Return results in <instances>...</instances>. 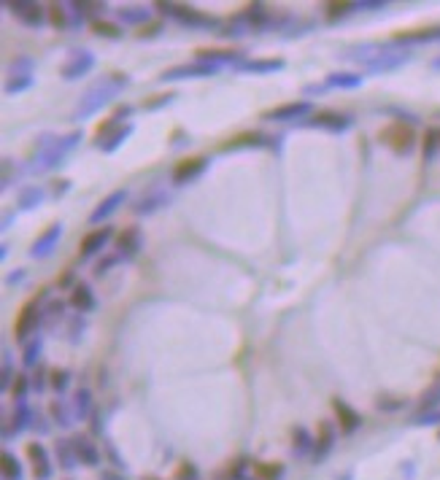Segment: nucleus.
<instances>
[{
	"label": "nucleus",
	"instance_id": "ddd939ff",
	"mask_svg": "<svg viewBox=\"0 0 440 480\" xmlns=\"http://www.w3.org/2000/svg\"><path fill=\"white\" fill-rule=\"evenodd\" d=\"M306 445H308L306 432H303V429H297V432H294V451H303Z\"/></svg>",
	"mask_w": 440,
	"mask_h": 480
},
{
	"label": "nucleus",
	"instance_id": "6e6552de",
	"mask_svg": "<svg viewBox=\"0 0 440 480\" xmlns=\"http://www.w3.org/2000/svg\"><path fill=\"white\" fill-rule=\"evenodd\" d=\"M3 478L6 480H20L22 478V467L17 464V459L11 453L3 456Z\"/></svg>",
	"mask_w": 440,
	"mask_h": 480
},
{
	"label": "nucleus",
	"instance_id": "7ed1b4c3",
	"mask_svg": "<svg viewBox=\"0 0 440 480\" xmlns=\"http://www.w3.org/2000/svg\"><path fill=\"white\" fill-rule=\"evenodd\" d=\"M332 407H335V413H338V421H341V429L343 432H354L357 426H360V416L351 410V407H346L343 402H332Z\"/></svg>",
	"mask_w": 440,
	"mask_h": 480
},
{
	"label": "nucleus",
	"instance_id": "0eeeda50",
	"mask_svg": "<svg viewBox=\"0 0 440 480\" xmlns=\"http://www.w3.org/2000/svg\"><path fill=\"white\" fill-rule=\"evenodd\" d=\"M281 475H284L281 464H257L254 467V478L257 480H278Z\"/></svg>",
	"mask_w": 440,
	"mask_h": 480
},
{
	"label": "nucleus",
	"instance_id": "423d86ee",
	"mask_svg": "<svg viewBox=\"0 0 440 480\" xmlns=\"http://www.w3.org/2000/svg\"><path fill=\"white\" fill-rule=\"evenodd\" d=\"M27 453H30V459H33V464H36V475L38 478H49V464H46V453H43V448L41 445H27Z\"/></svg>",
	"mask_w": 440,
	"mask_h": 480
},
{
	"label": "nucleus",
	"instance_id": "1a4fd4ad",
	"mask_svg": "<svg viewBox=\"0 0 440 480\" xmlns=\"http://www.w3.org/2000/svg\"><path fill=\"white\" fill-rule=\"evenodd\" d=\"M73 305H76V308H90V305H92V297L87 292V286H78V292L73 295Z\"/></svg>",
	"mask_w": 440,
	"mask_h": 480
},
{
	"label": "nucleus",
	"instance_id": "f03ea898",
	"mask_svg": "<svg viewBox=\"0 0 440 480\" xmlns=\"http://www.w3.org/2000/svg\"><path fill=\"white\" fill-rule=\"evenodd\" d=\"M203 167H206V160H203V157H192V160H184V162H178L176 173H173V178L181 184V181H187V178H192V176H197Z\"/></svg>",
	"mask_w": 440,
	"mask_h": 480
},
{
	"label": "nucleus",
	"instance_id": "20e7f679",
	"mask_svg": "<svg viewBox=\"0 0 440 480\" xmlns=\"http://www.w3.org/2000/svg\"><path fill=\"white\" fill-rule=\"evenodd\" d=\"M108 235H111V230H108V227H103V230H95V232H90L87 238L81 240V254H84V257H90L92 251H97V248H100V246L106 243V238H108Z\"/></svg>",
	"mask_w": 440,
	"mask_h": 480
},
{
	"label": "nucleus",
	"instance_id": "9d476101",
	"mask_svg": "<svg viewBox=\"0 0 440 480\" xmlns=\"http://www.w3.org/2000/svg\"><path fill=\"white\" fill-rule=\"evenodd\" d=\"M319 429H322V448H319V456H322V453H327L332 448V426L322 424Z\"/></svg>",
	"mask_w": 440,
	"mask_h": 480
},
{
	"label": "nucleus",
	"instance_id": "9b49d317",
	"mask_svg": "<svg viewBox=\"0 0 440 480\" xmlns=\"http://www.w3.org/2000/svg\"><path fill=\"white\" fill-rule=\"evenodd\" d=\"M249 143H260V135H238V141H227V143H225V148L249 146Z\"/></svg>",
	"mask_w": 440,
	"mask_h": 480
},
{
	"label": "nucleus",
	"instance_id": "f257e3e1",
	"mask_svg": "<svg viewBox=\"0 0 440 480\" xmlns=\"http://www.w3.org/2000/svg\"><path fill=\"white\" fill-rule=\"evenodd\" d=\"M381 141L389 148H395V151H400L402 154V151H408V148L413 146L416 132H413L411 125H405V122H395V125H389V127L381 132Z\"/></svg>",
	"mask_w": 440,
	"mask_h": 480
},
{
	"label": "nucleus",
	"instance_id": "f8f14e48",
	"mask_svg": "<svg viewBox=\"0 0 440 480\" xmlns=\"http://www.w3.org/2000/svg\"><path fill=\"white\" fill-rule=\"evenodd\" d=\"M92 30L100 33V36H111V38L119 36V30H116L114 24H106V22H95V24H92Z\"/></svg>",
	"mask_w": 440,
	"mask_h": 480
},
{
	"label": "nucleus",
	"instance_id": "39448f33",
	"mask_svg": "<svg viewBox=\"0 0 440 480\" xmlns=\"http://www.w3.org/2000/svg\"><path fill=\"white\" fill-rule=\"evenodd\" d=\"M33 324H36V305L33 302H27L24 308H22V313L20 318H17V337H24V334L33 330Z\"/></svg>",
	"mask_w": 440,
	"mask_h": 480
}]
</instances>
